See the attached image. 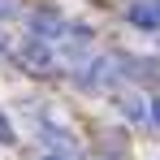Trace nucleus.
I'll return each mask as SVG.
<instances>
[{
  "mask_svg": "<svg viewBox=\"0 0 160 160\" xmlns=\"http://www.w3.org/2000/svg\"><path fill=\"white\" fill-rule=\"evenodd\" d=\"M152 4H156V13H160V0H152Z\"/></svg>",
  "mask_w": 160,
  "mask_h": 160,
  "instance_id": "nucleus-8",
  "label": "nucleus"
},
{
  "mask_svg": "<svg viewBox=\"0 0 160 160\" xmlns=\"http://www.w3.org/2000/svg\"><path fill=\"white\" fill-rule=\"evenodd\" d=\"M43 160H61V156H43Z\"/></svg>",
  "mask_w": 160,
  "mask_h": 160,
  "instance_id": "nucleus-9",
  "label": "nucleus"
},
{
  "mask_svg": "<svg viewBox=\"0 0 160 160\" xmlns=\"http://www.w3.org/2000/svg\"><path fill=\"white\" fill-rule=\"evenodd\" d=\"M30 30H35V39H52V35L65 30V22H61V13H56V9H39V13L30 18Z\"/></svg>",
  "mask_w": 160,
  "mask_h": 160,
  "instance_id": "nucleus-2",
  "label": "nucleus"
},
{
  "mask_svg": "<svg viewBox=\"0 0 160 160\" xmlns=\"http://www.w3.org/2000/svg\"><path fill=\"white\" fill-rule=\"evenodd\" d=\"M18 61H22V69H30V74H52V65H56L52 48H48L43 39H22Z\"/></svg>",
  "mask_w": 160,
  "mask_h": 160,
  "instance_id": "nucleus-1",
  "label": "nucleus"
},
{
  "mask_svg": "<svg viewBox=\"0 0 160 160\" xmlns=\"http://www.w3.org/2000/svg\"><path fill=\"white\" fill-rule=\"evenodd\" d=\"M0 18H18V4L13 0H0Z\"/></svg>",
  "mask_w": 160,
  "mask_h": 160,
  "instance_id": "nucleus-6",
  "label": "nucleus"
},
{
  "mask_svg": "<svg viewBox=\"0 0 160 160\" xmlns=\"http://www.w3.org/2000/svg\"><path fill=\"white\" fill-rule=\"evenodd\" d=\"M121 112H126L130 121H138V117H143V108H138V100H134V95H126V100H121Z\"/></svg>",
  "mask_w": 160,
  "mask_h": 160,
  "instance_id": "nucleus-4",
  "label": "nucleus"
},
{
  "mask_svg": "<svg viewBox=\"0 0 160 160\" xmlns=\"http://www.w3.org/2000/svg\"><path fill=\"white\" fill-rule=\"evenodd\" d=\"M126 18H130L134 26H143V30H156V26H160V13H156V4H152V0H134Z\"/></svg>",
  "mask_w": 160,
  "mask_h": 160,
  "instance_id": "nucleus-3",
  "label": "nucleus"
},
{
  "mask_svg": "<svg viewBox=\"0 0 160 160\" xmlns=\"http://www.w3.org/2000/svg\"><path fill=\"white\" fill-rule=\"evenodd\" d=\"M147 117H152V121L160 126V100H152V108H147Z\"/></svg>",
  "mask_w": 160,
  "mask_h": 160,
  "instance_id": "nucleus-7",
  "label": "nucleus"
},
{
  "mask_svg": "<svg viewBox=\"0 0 160 160\" xmlns=\"http://www.w3.org/2000/svg\"><path fill=\"white\" fill-rule=\"evenodd\" d=\"M0 143H4V147L13 143V126H9V117H4V112H0Z\"/></svg>",
  "mask_w": 160,
  "mask_h": 160,
  "instance_id": "nucleus-5",
  "label": "nucleus"
}]
</instances>
